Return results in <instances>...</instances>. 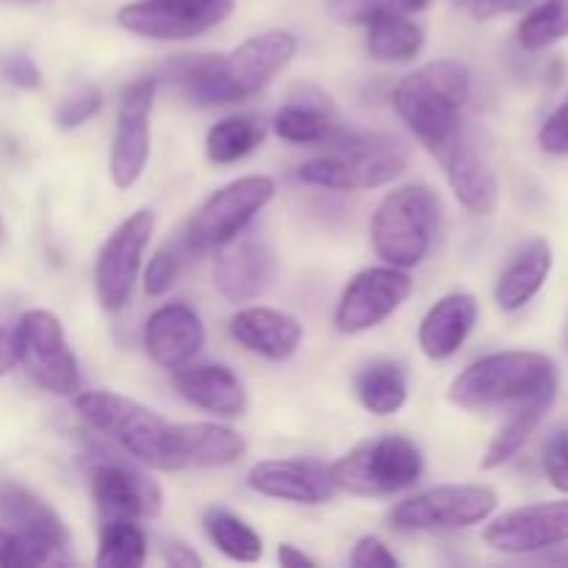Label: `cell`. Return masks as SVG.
<instances>
[{
	"mask_svg": "<svg viewBox=\"0 0 568 568\" xmlns=\"http://www.w3.org/2000/svg\"><path fill=\"white\" fill-rule=\"evenodd\" d=\"M175 447L181 469H222L247 455L242 433L220 422H186L175 425Z\"/></svg>",
	"mask_w": 568,
	"mask_h": 568,
	"instance_id": "25",
	"label": "cell"
},
{
	"mask_svg": "<svg viewBox=\"0 0 568 568\" xmlns=\"http://www.w3.org/2000/svg\"><path fill=\"white\" fill-rule=\"evenodd\" d=\"M349 564L355 568H397L399 558L377 536H364L355 544Z\"/></svg>",
	"mask_w": 568,
	"mask_h": 568,
	"instance_id": "43",
	"label": "cell"
},
{
	"mask_svg": "<svg viewBox=\"0 0 568 568\" xmlns=\"http://www.w3.org/2000/svg\"><path fill=\"white\" fill-rule=\"evenodd\" d=\"M275 281V253L253 236H239L220 247L214 261V288L227 303H253Z\"/></svg>",
	"mask_w": 568,
	"mask_h": 568,
	"instance_id": "17",
	"label": "cell"
},
{
	"mask_svg": "<svg viewBox=\"0 0 568 568\" xmlns=\"http://www.w3.org/2000/svg\"><path fill=\"white\" fill-rule=\"evenodd\" d=\"M155 78H142L125 87L120 98V111H116L114 139H111L109 155V175L120 192L136 186L139 178L144 175L150 161V114H153Z\"/></svg>",
	"mask_w": 568,
	"mask_h": 568,
	"instance_id": "14",
	"label": "cell"
},
{
	"mask_svg": "<svg viewBox=\"0 0 568 568\" xmlns=\"http://www.w3.org/2000/svg\"><path fill=\"white\" fill-rule=\"evenodd\" d=\"M266 136V125L253 114L225 116L205 133V155L211 164H236L247 159L255 148H261Z\"/></svg>",
	"mask_w": 568,
	"mask_h": 568,
	"instance_id": "31",
	"label": "cell"
},
{
	"mask_svg": "<svg viewBox=\"0 0 568 568\" xmlns=\"http://www.w3.org/2000/svg\"><path fill=\"white\" fill-rule=\"evenodd\" d=\"M477 316H480V305H477L475 294H447L422 316L419 349L430 361H449L471 336Z\"/></svg>",
	"mask_w": 568,
	"mask_h": 568,
	"instance_id": "23",
	"label": "cell"
},
{
	"mask_svg": "<svg viewBox=\"0 0 568 568\" xmlns=\"http://www.w3.org/2000/svg\"><path fill=\"white\" fill-rule=\"evenodd\" d=\"M0 519L22 538L48 549L53 558L70 549V530L61 516L20 483H0Z\"/></svg>",
	"mask_w": 568,
	"mask_h": 568,
	"instance_id": "22",
	"label": "cell"
},
{
	"mask_svg": "<svg viewBox=\"0 0 568 568\" xmlns=\"http://www.w3.org/2000/svg\"><path fill=\"white\" fill-rule=\"evenodd\" d=\"M549 272H552V247L547 239H532L530 244L519 250L508 270L499 275L497 288H494V300L503 311L514 314L521 311L547 283Z\"/></svg>",
	"mask_w": 568,
	"mask_h": 568,
	"instance_id": "27",
	"label": "cell"
},
{
	"mask_svg": "<svg viewBox=\"0 0 568 568\" xmlns=\"http://www.w3.org/2000/svg\"><path fill=\"white\" fill-rule=\"evenodd\" d=\"M53 560L48 549L31 544L11 527L0 525V568H31L53 564Z\"/></svg>",
	"mask_w": 568,
	"mask_h": 568,
	"instance_id": "38",
	"label": "cell"
},
{
	"mask_svg": "<svg viewBox=\"0 0 568 568\" xmlns=\"http://www.w3.org/2000/svg\"><path fill=\"white\" fill-rule=\"evenodd\" d=\"M552 386H558L552 358L530 349H510L486 355L466 366L449 383L447 397L464 410L516 408Z\"/></svg>",
	"mask_w": 568,
	"mask_h": 568,
	"instance_id": "4",
	"label": "cell"
},
{
	"mask_svg": "<svg viewBox=\"0 0 568 568\" xmlns=\"http://www.w3.org/2000/svg\"><path fill=\"white\" fill-rule=\"evenodd\" d=\"M231 336L247 353L261 355L266 361H288L303 344V325L297 316L270 305H247L231 316Z\"/></svg>",
	"mask_w": 568,
	"mask_h": 568,
	"instance_id": "20",
	"label": "cell"
},
{
	"mask_svg": "<svg viewBox=\"0 0 568 568\" xmlns=\"http://www.w3.org/2000/svg\"><path fill=\"white\" fill-rule=\"evenodd\" d=\"M442 222V200L425 183L388 192L369 222V242L377 258L397 270H414L427 258Z\"/></svg>",
	"mask_w": 568,
	"mask_h": 568,
	"instance_id": "5",
	"label": "cell"
},
{
	"mask_svg": "<svg viewBox=\"0 0 568 568\" xmlns=\"http://www.w3.org/2000/svg\"><path fill=\"white\" fill-rule=\"evenodd\" d=\"M532 0H475L471 11H475L477 20H491V17L508 14V11H521L527 9Z\"/></svg>",
	"mask_w": 568,
	"mask_h": 568,
	"instance_id": "44",
	"label": "cell"
},
{
	"mask_svg": "<svg viewBox=\"0 0 568 568\" xmlns=\"http://www.w3.org/2000/svg\"><path fill=\"white\" fill-rule=\"evenodd\" d=\"M92 499L103 521L155 519L164 508V494L159 483L122 460H103L92 471Z\"/></svg>",
	"mask_w": 568,
	"mask_h": 568,
	"instance_id": "16",
	"label": "cell"
},
{
	"mask_svg": "<svg viewBox=\"0 0 568 568\" xmlns=\"http://www.w3.org/2000/svg\"><path fill=\"white\" fill-rule=\"evenodd\" d=\"M547 560H549V564L568 566V547H566V549H560V552H555V555H547Z\"/></svg>",
	"mask_w": 568,
	"mask_h": 568,
	"instance_id": "47",
	"label": "cell"
},
{
	"mask_svg": "<svg viewBox=\"0 0 568 568\" xmlns=\"http://www.w3.org/2000/svg\"><path fill=\"white\" fill-rule=\"evenodd\" d=\"M275 192L277 186L270 175H244L216 189L189 220L186 247L220 250L231 244L272 203Z\"/></svg>",
	"mask_w": 568,
	"mask_h": 568,
	"instance_id": "9",
	"label": "cell"
},
{
	"mask_svg": "<svg viewBox=\"0 0 568 568\" xmlns=\"http://www.w3.org/2000/svg\"><path fill=\"white\" fill-rule=\"evenodd\" d=\"M408 166V155L399 144L383 139H353L336 142L327 155L305 161L297 178L308 186L333 192H369L397 181Z\"/></svg>",
	"mask_w": 568,
	"mask_h": 568,
	"instance_id": "7",
	"label": "cell"
},
{
	"mask_svg": "<svg viewBox=\"0 0 568 568\" xmlns=\"http://www.w3.org/2000/svg\"><path fill=\"white\" fill-rule=\"evenodd\" d=\"M247 486L261 497L294 505H322L336 491L327 469L314 460H261L250 469Z\"/></svg>",
	"mask_w": 568,
	"mask_h": 568,
	"instance_id": "19",
	"label": "cell"
},
{
	"mask_svg": "<svg viewBox=\"0 0 568 568\" xmlns=\"http://www.w3.org/2000/svg\"><path fill=\"white\" fill-rule=\"evenodd\" d=\"M0 75L17 89H26V92H33V89L42 87V70H39L37 61L26 53H9L0 59Z\"/></svg>",
	"mask_w": 568,
	"mask_h": 568,
	"instance_id": "40",
	"label": "cell"
},
{
	"mask_svg": "<svg viewBox=\"0 0 568 568\" xmlns=\"http://www.w3.org/2000/svg\"><path fill=\"white\" fill-rule=\"evenodd\" d=\"M425 28L410 14H392L369 22L366 50L377 64H408L425 50Z\"/></svg>",
	"mask_w": 568,
	"mask_h": 568,
	"instance_id": "28",
	"label": "cell"
},
{
	"mask_svg": "<svg viewBox=\"0 0 568 568\" xmlns=\"http://www.w3.org/2000/svg\"><path fill=\"white\" fill-rule=\"evenodd\" d=\"M483 538L505 555H536L564 547L568 544V499L508 510L486 527Z\"/></svg>",
	"mask_w": 568,
	"mask_h": 568,
	"instance_id": "15",
	"label": "cell"
},
{
	"mask_svg": "<svg viewBox=\"0 0 568 568\" xmlns=\"http://www.w3.org/2000/svg\"><path fill=\"white\" fill-rule=\"evenodd\" d=\"M181 272H183L181 250L161 247L159 253L150 258L148 270H144V277H142L144 294H150V297H164V294L178 283Z\"/></svg>",
	"mask_w": 568,
	"mask_h": 568,
	"instance_id": "37",
	"label": "cell"
},
{
	"mask_svg": "<svg viewBox=\"0 0 568 568\" xmlns=\"http://www.w3.org/2000/svg\"><path fill=\"white\" fill-rule=\"evenodd\" d=\"M22 3H39V0H22Z\"/></svg>",
	"mask_w": 568,
	"mask_h": 568,
	"instance_id": "49",
	"label": "cell"
},
{
	"mask_svg": "<svg viewBox=\"0 0 568 568\" xmlns=\"http://www.w3.org/2000/svg\"><path fill=\"white\" fill-rule=\"evenodd\" d=\"M75 414L100 436L120 444L139 464L159 471H181L175 447V425L116 392H78Z\"/></svg>",
	"mask_w": 568,
	"mask_h": 568,
	"instance_id": "3",
	"label": "cell"
},
{
	"mask_svg": "<svg viewBox=\"0 0 568 568\" xmlns=\"http://www.w3.org/2000/svg\"><path fill=\"white\" fill-rule=\"evenodd\" d=\"M0 242H3V220H0Z\"/></svg>",
	"mask_w": 568,
	"mask_h": 568,
	"instance_id": "48",
	"label": "cell"
},
{
	"mask_svg": "<svg viewBox=\"0 0 568 568\" xmlns=\"http://www.w3.org/2000/svg\"><path fill=\"white\" fill-rule=\"evenodd\" d=\"M414 294V277L408 270L397 266H369L358 272L347 288L342 292L333 314V325L344 336H358V333L375 331L377 325L397 314L403 303Z\"/></svg>",
	"mask_w": 568,
	"mask_h": 568,
	"instance_id": "12",
	"label": "cell"
},
{
	"mask_svg": "<svg viewBox=\"0 0 568 568\" xmlns=\"http://www.w3.org/2000/svg\"><path fill=\"white\" fill-rule=\"evenodd\" d=\"M153 231L155 214L150 209H139L128 214L100 247L98 261H94V292H98L100 308L109 314H116L131 303Z\"/></svg>",
	"mask_w": 568,
	"mask_h": 568,
	"instance_id": "11",
	"label": "cell"
},
{
	"mask_svg": "<svg viewBox=\"0 0 568 568\" xmlns=\"http://www.w3.org/2000/svg\"><path fill=\"white\" fill-rule=\"evenodd\" d=\"M233 6V0H136L116 11V22L136 37L183 42L225 22Z\"/></svg>",
	"mask_w": 568,
	"mask_h": 568,
	"instance_id": "13",
	"label": "cell"
},
{
	"mask_svg": "<svg viewBox=\"0 0 568 568\" xmlns=\"http://www.w3.org/2000/svg\"><path fill=\"white\" fill-rule=\"evenodd\" d=\"M172 383L189 405L222 419H239L250 408L242 381L225 364H186L172 372Z\"/></svg>",
	"mask_w": 568,
	"mask_h": 568,
	"instance_id": "21",
	"label": "cell"
},
{
	"mask_svg": "<svg viewBox=\"0 0 568 568\" xmlns=\"http://www.w3.org/2000/svg\"><path fill=\"white\" fill-rule=\"evenodd\" d=\"M277 560H281V566H286V568H314V566H320L314 558H311V555L300 552L294 544H281V547H277Z\"/></svg>",
	"mask_w": 568,
	"mask_h": 568,
	"instance_id": "46",
	"label": "cell"
},
{
	"mask_svg": "<svg viewBox=\"0 0 568 568\" xmlns=\"http://www.w3.org/2000/svg\"><path fill=\"white\" fill-rule=\"evenodd\" d=\"M148 560V536L131 519H105L100 527L98 555L100 568H139Z\"/></svg>",
	"mask_w": 568,
	"mask_h": 568,
	"instance_id": "33",
	"label": "cell"
},
{
	"mask_svg": "<svg viewBox=\"0 0 568 568\" xmlns=\"http://www.w3.org/2000/svg\"><path fill=\"white\" fill-rule=\"evenodd\" d=\"M442 164L447 170V183L453 189L455 200L466 211L477 216H491L497 211L499 181L494 175L491 164L471 144L460 139Z\"/></svg>",
	"mask_w": 568,
	"mask_h": 568,
	"instance_id": "26",
	"label": "cell"
},
{
	"mask_svg": "<svg viewBox=\"0 0 568 568\" xmlns=\"http://www.w3.org/2000/svg\"><path fill=\"white\" fill-rule=\"evenodd\" d=\"M20 366L26 375L53 397H75L81 372L59 316L44 308H28L17 322Z\"/></svg>",
	"mask_w": 568,
	"mask_h": 568,
	"instance_id": "10",
	"label": "cell"
},
{
	"mask_svg": "<svg viewBox=\"0 0 568 568\" xmlns=\"http://www.w3.org/2000/svg\"><path fill=\"white\" fill-rule=\"evenodd\" d=\"M538 144H541L544 153L568 155V94L564 98V103H560L541 125Z\"/></svg>",
	"mask_w": 568,
	"mask_h": 568,
	"instance_id": "41",
	"label": "cell"
},
{
	"mask_svg": "<svg viewBox=\"0 0 568 568\" xmlns=\"http://www.w3.org/2000/svg\"><path fill=\"white\" fill-rule=\"evenodd\" d=\"M100 109H103V92L94 83H83L55 105V125L61 131H72V128H81L83 122L98 116Z\"/></svg>",
	"mask_w": 568,
	"mask_h": 568,
	"instance_id": "36",
	"label": "cell"
},
{
	"mask_svg": "<svg viewBox=\"0 0 568 568\" xmlns=\"http://www.w3.org/2000/svg\"><path fill=\"white\" fill-rule=\"evenodd\" d=\"M555 392H558V386L547 388V392H541L538 397L516 405L514 416H510V419L499 427V433L494 436V442L488 444L486 455H483V460H480L483 469L486 471L499 469V466H505L508 460H514L516 455L521 453V447L527 444V438L532 436V430L538 427V422L544 419V414L549 410V405L555 403Z\"/></svg>",
	"mask_w": 568,
	"mask_h": 568,
	"instance_id": "29",
	"label": "cell"
},
{
	"mask_svg": "<svg viewBox=\"0 0 568 568\" xmlns=\"http://www.w3.org/2000/svg\"><path fill=\"white\" fill-rule=\"evenodd\" d=\"M297 55V37L288 31H264L244 39L231 53L178 55L170 78L197 105H231L255 98L270 87Z\"/></svg>",
	"mask_w": 568,
	"mask_h": 568,
	"instance_id": "1",
	"label": "cell"
},
{
	"mask_svg": "<svg viewBox=\"0 0 568 568\" xmlns=\"http://www.w3.org/2000/svg\"><path fill=\"white\" fill-rule=\"evenodd\" d=\"M17 322H20V314H14L9 305H0V377L11 375L20 364Z\"/></svg>",
	"mask_w": 568,
	"mask_h": 568,
	"instance_id": "42",
	"label": "cell"
},
{
	"mask_svg": "<svg viewBox=\"0 0 568 568\" xmlns=\"http://www.w3.org/2000/svg\"><path fill=\"white\" fill-rule=\"evenodd\" d=\"M544 475L558 488L560 494H568V427H558L544 442Z\"/></svg>",
	"mask_w": 568,
	"mask_h": 568,
	"instance_id": "39",
	"label": "cell"
},
{
	"mask_svg": "<svg viewBox=\"0 0 568 568\" xmlns=\"http://www.w3.org/2000/svg\"><path fill=\"white\" fill-rule=\"evenodd\" d=\"M497 505L499 497L491 486L447 483L397 503L388 510V521L403 532H455L488 521Z\"/></svg>",
	"mask_w": 568,
	"mask_h": 568,
	"instance_id": "8",
	"label": "cell"
},
{
	"mask_svg": "<svg viewBox=\"0 0 568 568\" xmlns=\"http://www.w3.org/2000/svg\"><path fill=\"white\" fill-rule=\"evenodd\" d=\"M471 98V72L455 59H438L405 75L394 89V109L430 155L444 161L464 139L460 111Z\"/></svg>",
	"mask_w": 568,
	"mask_h": 568,
	"instance_id": "2",
	"label": "cell"
},
{
	"mask_svg": "<svg viewBox=\"0 0 568 568\" xmlns=\"http://www.w3.org/2000/svg\"><path fill=\"white\" fill-rule=\"evenodd\" d=\"M568 37V0H544L532 6L519 22L516 39L525 50L538 53V50L552 48L555 42Z\"/></svg>",
	"mask_w": 568,
	"mask_h": 568,
	"instance_id": "34",
	"label": "cell"
},
{
	"mask_svg": "<svg viewBox=\"0 0 568 568\" xmlns=\"http://www.w3.org/2000/svg\"><path fill=\"white\" fill-rule=\"evenodd\" d=\"M430 0H327V11L347 26H369L392 14H419Z\"/></svg>",
	"mask_w": 568,
	"mask_h": 568,
	"instance_id": "35",
	"label": "cell"
},
{
	"mask_svg": "<svg viewBox=\"0 0 568 568\" xmlns=\"http://www.w3.org/2000/svg\"><path fill=\"white\" fill-rule=\"evenodd\" d=\"M164 560L172 568H200V566H203V558H200V555L194 552V549L189 547V544H183V541H170V544H166Z\"/></svg>",
	"mask_w": 568,
	"mask_h": 568,
	"instance_id": "45",
	"label": "cell"
},
{
	"mask_svg": "<svg viewBox=\"0 0 568 568\" xmlns=\"http://www.w3.org/2000/svg\"><path fill=\"white\" fill-rule=\"evenodd\" d=\"M203 530L209 541L233 564H255L264 555L258 532L225 508H209L203 514Z\"/></svg>",
	"mask_w": 568,
	"mask_h": 568,
	"instance_id": "32",
	"label": "cell"
},
{
	"mask_svg": "<svg viewBox=\"0 0 568 568\" xmlns=\"http://www.w3.org/2000/svg\"><path fill=\"white\" fill-rule=\"evenodd\" d=\"M272 131L288 144H325L336 133V105L316 87H297L275 111Z\"/></svg>",
	"mask_w": 568,
	"mask_h": 568,
	"instance_id": "24",
	"label": "cell"
},
{
	"mask_svg": "<svg viewBox=\"0 0 568 568\" xmlns=\"http://www.w3.org/2000/svg\"><path fill=\"white\" fill-rule=\"evenodd\" d=\"M205 327L197 311L186 303H166L150 314L144 325V353L155 366L175 372L192 364L203 349Z\"/></svg>",
	"mask_w": 568,
	"mask_h": 568,
	"instance_id": "18",
	"label": "cell"
},
{
	"mask_svg": "<svg viewBox=\"0 0 568 568\" xmlns=\"http://www.w3.org/2000/svg\"><path fill=\"white\" fill-rule=\"evenodd\" d=\"M355 397L369 414L394 416L408 403V377L397 361H372L355 377Z\"/></svg>",
	"mask_w": 568,
	"mask_h": 568,
	"instance_id": "30",
	"label": "cell"
},
{
	"mask_svg": "<svg viewBox=\"0 0 568 568\" xmlns=\"http://www.w3.org/2000/svg\"><path fill=\"white\" fill-rule=\"evenodd\" d=\"M336 491L353 497H394L425 475V455L405 436H377L361 442L327 469Z\"/></svg>",
	"mask_w": 568,
	"mask_h": 568,
	"instance_id": "6",
	"label": "cell"
}]
</instances>
